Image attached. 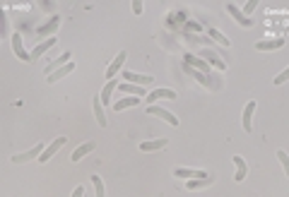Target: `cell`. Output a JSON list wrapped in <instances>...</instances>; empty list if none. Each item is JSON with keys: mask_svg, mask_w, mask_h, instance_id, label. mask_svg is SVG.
<instances>
[{"mask_svg": "<svg viewBox=\"0 0 289 197\" xmlns=\"http://www.w3.org/2000/svg\"><path fill=\"white\" fill-rule=\"evenodd\" d=\"M147 113H149V116H157V118H161L164 123H169V125H174V128L178 125V118H176L174 113H169L166 108H161V106H147Z\"/></svg>", "mask_w": 289, "mask_h": 197, "instance_id": "1", "label": "cell"}, {"mask_svg": "<svg viewBox=\"0 0 289 197\" xmlns=\"http://www.w3.org/2000/svg\"><path fill=\"white\" fill-rule=\"evenodd\" d=\"M41 154H44V144L39 142L36 147L27 149L24 154H15V156H12V161H15V164H24V161H34V159H39Z\"/></svg>", "mask_w": 289, "mask_h": 197, "instance_id": "2", "label": "cell"}, {"mask_svg": "<svg viewBox=\"0 0 289 197\" xmlns=\"http://www.w3.org/2000/svg\"><path fill=\"white\" fill-rule=\"evenodd\" d=\"M65 142H68V137H58V139H53V142H51V144H48V147L44 149V154L39 156V161H41V164L51 161V159H53V154H58V149H61V147L65 144Z\"/></svg>", "mask_w": 289, "mask_h": 197, "instance_id": "3", "label": "cell"}, {"mask_svg": "<svg viewBox=\"0 0 289 197\" xmlns=\"http://www.w3.org/2000/svg\"><path fill=\"white\" fill-rule=\"evenodd\" d=\"M161 99L174 101V99H176V91H174V89H154V91L147 94V104H152V106H154V101H161Z\"/></svg>", "mask_w": 289, "mask_h": 197, "instance_id": "4", "label": "cell"}, {"mask_svg": "<svg viewBox=\"0 0 289 197\" xmlns=\"http://www.w3.org/2000/svg\"><path fill=\"white\" fill-rule=\"evenodd\" d=\"M123 77H126V82H135L138 87H147V84H152V82H154V77H152V75H140V72H133V70H126V72H123Z\"/></svg>", "mask_w": 289, "mask_h": 197, "instance_id": "5", "label": "cell"}, {"mask_svg": "<svg viewBox=\"0 0 289 197\" xmlns=\"http://www.w3.org/2000/svg\"><path fill=\"white\" fill-rule=\"evenodd\" d=\"M253 113H256V101H248L246 108H243V116H241V125L246 132L253 130Z\"/></svg>", "mask_w": 289, "mask_h": 197, "instance_id": "6", "label": "cell"}, {"mask_svg": "<svg viewBox=\"0 0 289 197\" xmlns=\"http://www.w3.org/2000/svg\"><path fill=\"white\" fill-rule=\"evenodd\" d=\"M226 12H229V15H231V17L241 24V27H253V22H251V19H248V17H246V15H243V12L234 5V2H226Z\"/></svg>", "mask_w": 289, "mask_h": 197, "instance_id": "7", "label": "cell"}, {"mask_svg": "<svg viewBox=\"0 0 289 197\" xmlns=\"http://www.w3.org/2000/svg\"><path fill=\"white\" fill-rule=\"evenodd\" d=\"M126 58H128V53H126V51H121V53H118V56L113 58V63H111V65H109V70H106V82L116 77V72H118V70L123 67V63H126Z\"/></svg>", "mask_w": 289, "mask_h": 197, "instance_id": "8", "label": "cell"}, {"mask_svg": "<svg viewBox=\"0 0 289 197\" xmlns=\"http://www.w3.org/2000/svg\"><path fill=\"white\" fill-rule=\"evenodd\" d=\"M56 44H58V39H56V36H48L46 41H41V44H39V46H36V48L32 51V61H36V58H41V56H44V53H46L48 48H53Z\"/></svg>", "mask_w": 289, "mask_h": 197, "instance_id": "9", "label": "cell"}, {"mask_svg": "<svg viewBox=\"0 0 289 197\" xmlns=\"http://www.w3.org/2000/svg\"><path fill=\"white\" fill-rule=\"evenodd\" d=\"M12 51H15L17 58H22V61H32V53L24 51V46H22V36H19V34H12Z\"/></svg>", "mask_w": 289, "mask_h": 197, "instance_id": "10", "label": "cell"}, {"mask_svg": "<svg viewBox=\"0 0 289 197\" xmlns=\"http://www.w3.org/2000/svg\"><path fill=\"white\" fill-rule=\"evenodd\" d=\"M174 176H176V178H198V181H200V178H210L205 171H198V168H176Z\"/></svg>", "mask_w": 289, "mask_h": 197, "instance_id": "11", "label": "cell"}, {"mask_svg": "<svg viewBox=\"0 0 289 197\" xmlns=\"http://www.w3.org/2000/svg\"><path fill=\"white\" fill-rule=\"evenodd\" d=\"M72 70H75V63H68V65L58 67V70H56L53 75H48V77H46V82H48V84H56L58 79H63V77H68V75H70Z\"/></svg>", "mask_w": 289, "mask_h": 197, "instance_id": "12", "label": "cell"}, {"mask_svg": "<svg viewBox=\"0 0 289 197\" xmlns=\"http://www.w3.org/2000/svg\"><path fill=\"white\" fill-rule=\"evenodd\" d=\"M285 46V39H265V41H258L256 48L258 51H277Z\"/></svg>", "mask_w": 289, "mask_h": 197, "instance_id": "13", "label": "cell"}, {"mask_svg": "<svg viewBox=\"0 0 289 197\" xmlns=\"http://www.w3.org/2000/svg\"><path fill=\"white\" fill-rule=\"evenodd\" d=\"M116 87H118V82H116V79H109V82L104 84V89H101V94H99L101 104H111V106H113L111 96H113V89H116Z\"/></svg>", "mask_w": 289, "mask_h": 197, "instance_id": "14", "label": "cell"}, {"mask_svg": "<svg viewBox=\"0 0 289 197\" xmlns=\"http://www.w3.org/2000/svg\"><path fill=\"white\" fill-rule=\"evenodd\" d=\"M94 149H96V144H94V142H84V144H80V147L72 152V161H82V159H84L87 154H92Z\"/></svg>", "mask_w": 289, "mask_h": 197, "instance_id": "15", "label": "cell"}, {"mask_svg": "<svg viewBox=\"0 0 289 197\" xmlns=\"http://www.w3.org/2000/svg\"><path fill=\"white\" fill-rule=\"evenodd\" d=\"M231 161H234V166H236V176H234V181H236V183H241V181L246 178V173H248V166H246L243 156H239V154H236Z\"/></svg>", "mask_w": 289, "mask_h": 197, "instance_id": "16", "label": "cell"}, {"mask_svg": "<svg viewBox=\"0 0 289 197\" xmlns=\"http://www.w3.org/2000/svg\"><path fill=\"white\" fill-rule=\"evenodd\" d=\"M92 106H94V116H96V123H99L101 128H106L109 123H106V113H104V104H101V99H99V96H94Z\"/></svg>", "mask_w": 289, "mask_h": 197, "instance_id": "17", "label": "cell"}, {"mask_svg": "<svg viewBox=\"0 0 289 197\" xmlns=\"http://www.w3.org/2000/svg\"><path fill=\"white\" fill-rule=\"evenodd\" d=\"M200 58H203V61H205V63H210V67L215 65V67H219V70H224V61H222V58H219V56H217V53H212V51H208V48H205V51H200Z\"/></svg>", "mask_w": 289, "mask_h": 197, "instance_id": "18", "label": "cell"}, {"mask_svg": "<svg viewBox=\"0 0 289 197\" xmlns=\"http://www.w3.org/2000/svg\"><path fill=\"white\" fill-rule=\"evenodd\" d=\"M169 139H149V142H140V152H157V149H164Z\"/></svg>", "mask_w": 289, "mask_h": 197, "instance_id": "19", "label": "cell"}, {"mask_svg": "<svg viewBox=\"0 0 289 197\" xmlns=\"http://www.w3.org/2000/svg\"><path fill=\"white\" fill-rule=\"evenodd\" d=\"M58 24H61V17L56 15V17H51V19H48V22H46L44 27H39V31H36V34H39V36H46V34H53V31L58 29Z\"/></svg>", "mask_w": 289, "mask_h": 197, "instance_id": "20", "label": "cell"}, {"mask_svg": "<svg viewBox=\"0 0 289 197\" xmlns=\"http://www.w3.org/2000/svg\"><path fill=\"white\" fill-rule=\"evenodd\" d=\"M133 106H138V96H126V99H118L111 108L118 113V111H126V108H133Z\"/></svg>", "mask_w": 289, "mask_h": 197, "instance_id": "21", "label": "cell"}, {"mask_svg": "<svg viewBox=\"0 0 289 197\" xmlns=\"http://www.w3.org/2000/svg\"><path fill=\"white\" fill-rule=\"evenodd\" d=\"M186 65H193L198 72H203V75H208V72L212 70V67L203 61V58H193V56H186Z\"/></svg>", "mask_w": 289, "mask_h": 197, "instance_id": "22", "label": "cell"}, {"mask_svg": "<svg viewBox=\"0 0 289 197\" xmlns=\"http://www.w3.org/2000/svg\"><path fill=\"white\" fill-rule=\"evenodd\" d=\"M118 89H121V91H126V94H130V96H138V99L147 94V89H144V87L130 84V82H128V84H118Z\"/></svg>", "mask_w": 289, "mask_h": 197, "instance_id": "23", "label": "cell"}, {"mask_svg": "<svg viewBox=\"0 0 289 197\" xmlns=\"http://www.w3.org/2000/svg\"><path fill=\"white\" fill-rule=\"evenodd\" d=\"M208 34H210V39H212V41H217L219 46H231V41H229V39H226L222 31H217L215 27H210V29H208Z\"/></svg>", "mask_w": 289, "mask_h": 197, "instance_id": "24", "label": "cell"}, {"mask_svg": "<svg viewBox=\"0 0 289 197\" xmlns=\"http://www.w3.org/2000/svg\"><path fill=\"white\" fill-rule=\"evenodd\" d=\"M208 185H212V178H200V181H188L186 183L188 190H200V188H208Z\"/></svg>", "mask_w": 289, "mask_h": 197, "instance_id": "25", "label": "cell"}, {"mask_svg": "<svg viewBox=\"0 0 289 197\" xmlns=\"http://www.w3.org/2000/svg\"><path fill=\"white\" fill-rule=\"evenodd\" d=\"M92 185H94V197H104V195H106V190H104V181H101L96 173L92 176Z\"/></svg>", "mask_w": 289, "mask_h": 197, "instance_id": "26", "label": "cell"}, {"mask_svg": "<svg viewBox=\"0 0 289 197\" xmlns=\"http://www.w3.org/2000/svg\"><path fill=\"white\" fill-rule=\"evenodd\" d=\"M277 159H280V164H282V168H285V176L289 178V154L280 149V152H277Z\"/></svg>", "mask_w": 289, "mask_h": 197, "instance_id": "27", "label": "cell"}, {"mask_svg": "<svg viewBox=\"0 0 289 197\" xmlns=\"http://www.w3.org/2000/svg\"><path fill=\"white\" fill-rule=\"evenodd\" d=\"M193 77H195V79H198V82H203V84H205V87H212V84H215V82H212V79H210V77H208V75H203V72H198V70H195V72H193Z\"/></svg>", "mask_w": 289, "mask_h": 197, "instance_id": "28", "label": "cell"}, {"mask_svg": "<svg viewBox=\"0 0 289 197\" xmlns=\"http://www.w3.org/2000/svg\"><path fill=\"white\" fill-rule=\"evenodd\" d=\"M287 79H289V67H287V70H282V72H280V75L273 79V84H277V87H280V84H285Z\"/></svg>", "mask_w": 289, "mask_h": 197, "instance_id": "29", "label": "cell"}, {"mask_svg": "<svg viewBox=\"0 0 289 197\" xmlns=\"http://www.w3.org/2000/svg\"><path fill=\"white\" fill-rule=\"evenodd\" d=\"M256 7H258V0H251V2H246V7H243V10H246V12L251 15V12H253Z\"/></svg>", "mask_w": 289, "mask_h": 197, "instance_id": "30", "label": "cell"}, {"mask_svg": "<svg viewBox=\"0 0 289 197\" xmlns=\"http://www.w3.org/2000/svg\"><path fill=\"white\" fill-rule=\"evenodd\" d=\"M133 12H135V15H143V2H140V0L133 2Z\"/></svg>", "mask_w": 289, "mask_h": 197, "instance_id": "31", "label": "cell"}, {"mask_svg": "<svg viewBox=\"0 0 289 197\" xmlns=\"http://www.w3.org/2000/svg\"><path fill=\"white\" fill-rule=\"evenodd\" d=\"M70 197H84V188H82V185H77V188L72 190V195H70Z\"/></svg>", "mask_w": 289, "mask_h": 197, "instance_id": "32", "label": "cell"}]
</instances>
